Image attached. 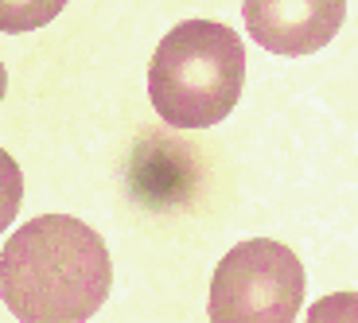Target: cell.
<instances>
[{
  "label": "cell",
  "instance_id": "cell-4",
  "mask_svg": "<svg viewBox=\"0 0 358 323\" xmlns=\"http://www.w3.org/2000/svg\"><path fill=\"white\" fill-rule=\"evenodd\" d=\"M245 27L273 55H315L339 36L347 0H245Z\"/></svg>",
  "mask_w": 358,
  "mask_h": 323
},
{
  "label": "cell",
  "instance_id": "cell-2",
  "mask_svg": "<svg viewBox=\"0 0 358 323\" xmlns=\"http://www.w3.org/2000/svg\"><path fill=\"white\" fill-rule=\"evenodd\" d=\"M245 86L242 36L215 20H187L148 63V98L171 129H210L230 117Z\"/></svg>",
  "mask_w": 358,
  "mask_h": 323
},
{
  "label": "cell",
  "instance_id": "cell-5",
  "mask_svg": "<svg viewBox=\"0 0 358 323\" xmlns=\"http://www.w3.org/2000/svg\"><path fill=\"white\" fill-rule=\"evenodd\" d=\"M63 8H66V0H0V27L8 36L36 31V27L51 24Z\"/></svg>",
  "mask_w": 358,
  "mask_h": 323
},
{
  "label": "cell",
  "instance_id": "cell-6",
  "mask_svg": "<svg viewBox=\"0 0 358 323\" xmlns=\"http://www.w3.org/2000/svg\"><path fill=\"white\" fill-rule=\"evenodd\" d=\"M308 320H358V296L355 292H343V296H331L323 300V304H315L312 312H308Z\"/></svg>",
  "mask_w": 358,
  "mask_h": 323
},
{
  "label": "cell",
  "instance_id": "cell-3",
  "mask_svg": "<svg viewBox=\"0 0 358 323\" xmlns=\"http://www.w3.org/2000/svg\"><path fill=\"white\" fill-rule=\"evenodd\" d=\"M304 300V265L273 238L238 242L210 277L215 323H292Z\"/></svg>",
  "mask_w": 358,
  "mask_h": 323
},
{
  "label": "cell",
  "instance_id": "cell-1",
  "mask_svg": "<svg viewBox=\"0 0 358 323\" xmlns=\"http://www.w3.org/2000/svg\"><path fill=\"white\" fill-rule=\"evenodd\" d=\"M113 285L109 250L71 215H39L0 253L4 308L20 323H82L98 315Z\"/></svg>",
  "mask_w": 358,
  "mask_h": 323
}]
</instances>
